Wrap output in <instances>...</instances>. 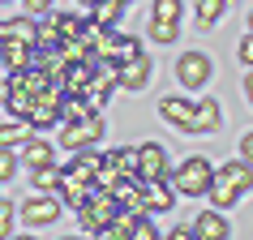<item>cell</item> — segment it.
<instances>
[{"mask_svg":"<svg viewBox=\"0 0 253 240\" xmlns=\"http://www.w3.org/2000/svg\"><path fill=\"white\" fill-rule=\"evenodd\" d=\"M249 189H253V163L249 159H232V163H223V167L214 172L211 201L219 206V210H227V206H232L240 193H249Z\"/></svg>","mask_w":253,"mask_h":240,"instance_id":"1","label":"cell"},{"mask_svg":"<svg viewBox=\"0 0 253 240\" xmlns=\"http://www.w3.org/2000/svg\"><path fill=\"white\" fill-rule=\"evenodd\" d=\"M116 214H120L116 193H112V189H94L90 198L78 206V223H82V232H90V236H103V227L112 223Z\"/></svg>","mask_w":253,"mask_h":240,"instance_id":"2","label":"cell"},{"mask_svg":"<svg viewBox=\"0 0 253 240\" xmlns=\"http://www.w3.org/2000/svg\"><path fill=\"white\" fill-rule=\"evenodd\" d=\"M211 180H214V167H211V159H202V155L185 159L180 167H176V176H172L176 193H185V198H202V193H211Z\"/></svg>","mask_w":253,"mask_h":240,"instance_id":"3","label":"cell"},{"mask_svg":"<svg viewBox=\"0 0 253 240\" xmlns=\"http://www.w3.org/2000/svg\"><path fill=\"white\" fill-rule=\"evenodd\" d=\"M103 133H107L103 112H90L86 120H65V133H60V142H65L69 155H78V150H90V142H103Z\"/></svg>","mask_w":253,"mask_h":240,"instance_id":"4","label":"cell"},{"mask_svg":"<svg viewBox=\"0 0 253 240\" xmlns=\"http://www.w3.org/2000/svg\"><path fill=\"white\" fill-rule=\"evenodd\" d=\"M60 206H65L60 198H52V193L35 189V193L26 198V206H22V219H26V227H47V223H56V219H60Z\"/></svg>","mask_w":253,"mask_h":240,"instance_id":"5","label":"cell"},{"mask_svg":"<svg viewBox=\"0 0 253 240\" xmlns=\"http://www.w3.org/2000/svg\"><path fill=\"white\" fill-rule=\"evenodd\" d=\"M214 73L211 56L206 52H185L180 60H176V78H180V86H189V90H198V86H206Z\"/></svg>","mask_w":253,"mask_h":240,"instance_id":"6","label":"cell"},{"mask_svg":"<svg viewBox=\"0 0 253 240\" xmlns=\"http://www.w3.org/2000/svg\"><path fill=\"white\" fill-rule=\"evenodd\" d=\"M168 172V150L159 142H142L137 146V180H163Z\"/></svg>","mask_w":253,"mask_h":240,"instance_id":"7","label":"cell"},{"mask_svg":"<svg viewBox=\"0 0 253 240\" xmlns=\"http://www.w3.org/2000/svg\"><path fill=\"white\" fill-rule=\"evenodd\" d=\"M142 206L146 214H163L176 206V185L172 176H163V180H142Z\"/></svg>","mask_w":253,"mask_h":240,"instance_id":"8","label":"cell"},{"mask_svg":"<svg viewBox=\"0 0 253 240\" xmlns=\"http://www.w3.org/2000/svg\"><path fill=\"white\" fill-rule=\"evenodd\" d=\"M35 56H39V47L26 39H0V60H4V69L9 73H22V69L35 65Z\"/></svg>","mask_w":253,"mask_h":240,"instance_id":"9","label":"cell"},{"mask_svg":"<svg viewBox=\"0 0 253 240\" xmlns=\"http://www.w3.org/2000/svg\"><path fill=\"white\" fill-rule=\"evenodd\" d=\"M150 56L142 52V56H133V60H125V65H120V90H142V86H146L150 81Z\"/></svg>","mask_w":253,"mask_h":240,"instance_id":"10","label":"cell"},{"mask_svg":"<svg viewBox=\"0 0 253 240\" xmlns=\"http://www.w3.org/2000/svg\"><path fill=\"white\" fill-rule=\"evenodd\" d=\"M193 236H198V240H227V236H232V227H227V219L219 214V206L198 214V223H193Z\"/></svg>","mask_w":253,"mask_h":240,"instance_id":"11","label":"cell"},{"mask_svg":"<svg viewBox=\"0 0 253 240\" xmlns=\"http://www.w3.org/2000/svg\"><path fill=\"white\" fill-rule=\"evenodd\" d=\"M193 107L198 103H189V99H176V94H168L159 103V116L168 120V124H176V129H185L189 133V124H193Z\"/></svg>","mask_w":253,"mask_h":240,"instance_id":"12","label":"cell"},{"mask_svg":"<svg viewBox=\"0 0 253 240\" xmlns=\"http://www.w3.org/2000/svg\"><path fill=\"white\" fill-rule=\"evenodd\" d=\"M219 124H223L219 103H214V99H202V103L193 107V124H189V133H214Z\"/></svg>","mask_w":253,"mask_h":240,"instance_id":"13","label":"cell"},{"mask_svg":"<svg viewBox=\"0 0 253 240\" xmlns=\"http://www.w3.org/2000/svg\"><path fill=\"white\" fill-rule=\"evenodd\" d=\"M94 172H99V155H90V150H78L65 167L69 180H86V185H94Z\"/></svg>","mask_w":253,"mask_h":240,"instance_id":"14","label":"cell"},{"mask_svg":"<svg viewBox=\"0 0 253 240\" xmlns=\"http://www.w3.org/2000/svg\"><path fill=\"white\" fill-rule=\"evenodd\" d=\"M120 180H129V176H125V167H120L116 150H112V155H99V172H94V185H99V189H116Z\"/></svg>","mask_w":253,"mask_h":240,"instance_id":"15","label":"cell"},{"mask_svg":"<svg viewBox=\"0 0 253 240\" xmlns=\"http://www.w3.org/2000/svg\"><path fill=\"white\" fill-rule=\"evenodd\" d=\"M30 137H35V124H30L26 116H17V120H9V124H0V146H26Z\"/></svg>","mask_w":253,"mask_h":240,"instance_id":"16","label":"cell"},{"mask_svg":"<svg viewBox=\"0 0 253 240\" xmlns=\"http://www.w3.org/2000/svg\"><path fill=\"white\" fill-rule=\"evenodd\" d=\"M94 189H99V185H86V180H69V176H60V189H56V193H60V201H65V206H73V210H78V206L90 198Z\"/></svg>","mask_w":253,"mask_h":240,"instance_id":"17","label":"cell"},{"mask_svg":"<svg viewBox=\"0 0 253 240\" xmlns=\"http://www.w3.org/2000/svg\"><path fill=\"white\" fill-rule=\"evenodd\" d=\"M133 56H142V43H137L133 35H112V47H107L103 60H116V65H125V60H133Z\"/></svg>","mask_w":253,"mask_h":240,"instance_id":"18","label":"cell"},{"mask_svg":"<svg viewBox=\"0 0 253 240\" xmlns=\"http://www.w3.org/2000/svg\"><path fill=\"white\" fill-rule=\"evenodd\" d=\"M90 13H94V17H90L94 26H116L120 17H125V0H94Z\"/></svg>","mask_w":253,"mask_h":240,"instance_id":"19","label":"cell"},{"mask_svg":"<svg viewBox=\"0 0 253 240\" xmlns=\"http://www.w3.org/2000/svg\"><path fill=\"white\" fill-rule=\"evenodd\" d=\"M22 159H26L30 172H35V167H47V163H52V142H39V137H30L26 146H22Z\"/></svg>","mask_w":253,"mask_h":240,"instance_id":"20","label":"cell"},{"mask_svg":"<svg viewBox=\"0 0 253 240\" xmlns=\"http://www.w3.org/2000/svg\"><path fill=\"white\" fill-rule=\"evenodd\" d=\"M60 176H65V172H56L52 163H47V167H35L30 180H35V189H43V193H56V189H60Z\"/></svg>","mask_w":253,"mask_h":240,"instance_id":"21","label":"cell"},{"mask_svg":"<svg viewBox=\"0 0 253 240\" xmlns=\"http://www.w3.org/2000/svg\"><path fill=\"white\" fill-rule=\"evenodd\" d=\"M150 39H155V43L180 39V22H163V17H155V22H150Z\"/></svg>","mask_w":253,"mask_h":240,"instance_id":"22","label":"cell"},{"mask_svg":"<svg viewBox=\"0 0 253 240\" xmlns=\"http://www.w3.org/2000/svg\"><path fill=\"white\" fill-rule=\"evenodd\" d=\"M223 4H227V0H198V22H202V26L219 22V17H223Z\"/></svg>","mask_w":253,"mask_h":240,"instance_id":"23","label":"cell"},{"mask_svg":"<svg viewBox=\"0 0 253 240\" xmlns=\"http://www.w3.org/2000/svg\"><path fill=\"white\" fill-rule=\"evenodd\" d=\"M116 159H120V167H125V176H133V180H137V146H120Z\"/></svg>","mask_w":253,"mask_h":240,"instance_id":"24","label":"cell"},{"mask_svg":"<svg viewBox=\"0 0 253 240\" xmlns=\"http://www.w3.org/2000/svg\"><path fill=\"white\" fill-rule=\"evenodd\" d=\"M155 17H163V22H180V0H155Z\"/></svg>","mask_w":253,"mask_h":240,"instance_id":"25","label":"cell"},{"mask_svg":"<svg viewBox=\"0 0 253 240\" xmlns=\"http://www.w3.org/2000/svg\"><path fill=\"white\" fill-rule=\"evenodd\" d=\"M13 172H17L13 150H9V146H0V180H13Z\"/></svg>","mask_w":253,"mask_h":240,"instance_id":"26","label":"cell"},{"mask_svg":"<svg viewBox=\"0 0 253 240\" xmlns=\"http://www.w3.org/2000/svg\"><path fill=\"white\" fill-rule=\"evenodd\" d=\"M9 232H13V206H9V201H0V240L9 236Z\"/></svg>","mask_w":253,"mask_h":240,"instance_id":"27","label":"cell"},{"mask_svg":"<svg viewBox=\"0 0 253 240\" xmlns=\"http://www.w3.org/2000/svg\"><path fill=\"white\" fill-rule=\"evenodd\" d=\"M236 56H240V65H253V30L240 39V47H236Z\"/></svg>","mask_w":253,"mask_h":240,"instance_id":"28","label":"cell"},{"mask_svg":"<svg viewBox=\"0 0 253 240\" xmlns=\"http://www.w3.org/2000/svg\"><path fill=\"white\" fill-rule=\"evenodd\" d=\"M240 159H249V163H253V133L240 137Z\"/></svg>","mask_w":253,"mask_h":240,"instance_id":"29","label":"cell"},{"mask_svg":"<svg viewBox=\"0 0 253 240\" xmlns=\"http://www.w3.org/2000/svg\"><path fill=\"white\" fill-rule=\"evenodd\" d=\"M26 9H30V13H47V9H52V0H26Z\"/></svg>","mask_w":253,"mask_h":240,"instance_id":"30","label":"cell"},{"mask_svg":"<svg viewBox=\"0 0 253 240\" xmlns=\"http://www.w3.org/2000/svg\"><path fill=\"white\" fill-rule=\"evenodd\" d=\"M172 240H198V236H193V227H172Z\"/></svg>","mask_w":253,"mask_h":240,"instance_id":"31","label":"cell"},{"mask_svg":"<svg viewBox=\"0 0 253 240\" xmlns=\"http://www.w3.org/2000/svg\"><path fill=\"white\" fill-rule=\"evenodd\" d=\"M245 94H249V103H253V73H245Z\"/></svg>","mask_w":253,"mask_h":240,"instance_id":"32","label":"cell"},{"mask_svg":"<svg viewBox=\"0 0 253 240\" xmlns=\"http://www.w3.org/2000/svg\"><path fill=\"white\" fill-rule=\"evenodd\" d=\"M4 99H9V81L0 78V103H4Z\"/></svg>","mask_w":253,"mask_h":240,"instance_id":"33","label":"cell"},{"mask_svg":"<svg viewBox=\"0 0 253 240\" xmlns=\"http://www.w3.org/2000/svg\"><path fill=\"white\" fill-rule=\"evenodd\" d=\"M0 39H4V22H0Z\"/></svg>","mask_w":253,"mask_h":240,"instance_id":"34","label":"cell"},{"mask_svg":"<svg viewBox=\"0 0 253 240\" xmlns=\"http://www.w3.org/2000/svg\"><path fill=\"white\" fill-rule=\"evenodd\" d=\"M249 30H253V13H249Z\"/></svg>","mask_w":253,"mask_h":240,"instance_id":"35","label":"cell"},{"mask_svg":"<svg viewBox=\"0 0 253 240\" xmlns=\"http://www.w3.org/2000/svg\"><path fill=\"white\" fill-rule=\"evenodd\" d=\"M82 4H94V0H82Z\"/></svg>","mask_w":253,"mask_h":240,"instance_id":"36","label":"cell"},{"mask_svg":"<svg viewBox=\"0 0 253 240\" xmlns=\"http://www.w3.org/2000/svg\"><path fill=\"white\" fill-rule=\"evenodd\" d=\"M0 4H9V0H0Z\"/></svg>","mask_w":253,"mask_h":240,"instance_id":"37","label":"cell"},{"mask_svg":"<svg viewBox=\"0 0 253 240\" xmlns=\"http://www.w3.org/2000/svg\"><path fill=\"white\" fill-rule=\"evenodd\" d=\"M125 4H129V0H125Z\"/></svg>","mask_w":253,"mask_h":240,"instance_id":"38","label":"cell"}]
</instances>
